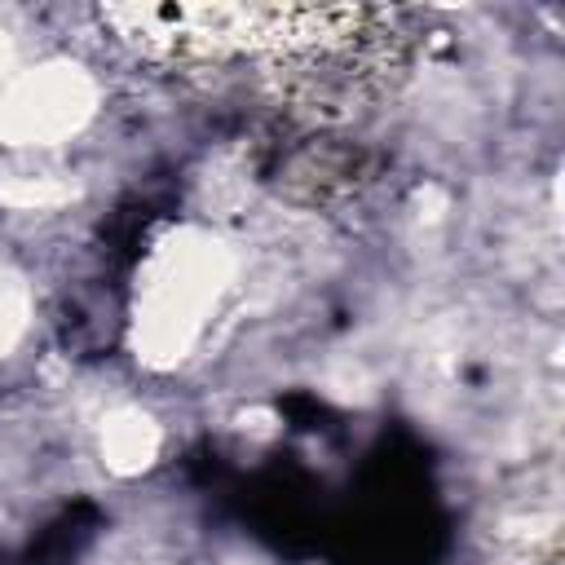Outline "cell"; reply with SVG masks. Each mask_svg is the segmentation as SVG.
Returning a JSON list of instances; mask_svg holds the SVG:
<instances>
[{
  "mask_svg": "<svg viewBox=\"0 0 565 565\" xmlns=\"http://www.w3.org/2000/svg\"><path fill=\"white\" fill-rule=\"evenodd\" d=\"M234 274L230 247L207 230H172L146 260L132 305V349L146 366H177L203 335Z\"/></svg>",
  "mask_w": 565,
  "mask_h": 565,
  "instance_id": "1",
  "label": "cell"
},
{
  "mask_svg": "<svg viewBox=\"0 0 565 565\" xmlns=\"http://www.w3.org/2000/svg\"><path fill=\"white\" fill-rule=\"evenodd\" d=\"M97 110V84L75 62H44L22 71L0 93L4 146H53L75 137Z\"/></svg>",
  "mask_w": 565,
  "mask_h": 565,
  "instance_id": "2",
  "label": "cell"
},
{
  "mask_svg": "<svg viewBox=\"0 0 565 565\" xmlns=\"http://www.w3.org/2000/svg\"><path fill=\"white\" fill-rule=\"evenodd\" d=\"M154 455H159V424H154L146 411L119 406V411H110V415L102 419V459H106L115 472L132 477V472L150 468Z\"/></svg>",
  "mask_w": 565,
  "mask_h": 565,
  "instance_id": "3",
  "label": "cell"
},
{
  "mask_svg": "<svg viewBox=\"0 0 565 565\" xmlns=\"http://www.w3.org/2000/svg\"><path fill=\"white\" fill-rule=\"evenodd\" d=\"M75 194H79V190H75L71 181L49 177V172H40V177H9V181H0V203H4V207H18V212H49V207L71 203Z\"/></svg>",
  "mask_w": 565,
  "mask_h": 565,
  "instance_id": "4",
  "label": "cell"
},
{
  "mask_svg": "<svg viewBox=\"0 0 565 565\" xmlns=\"http://www.w3.org/2000/svg\"><path fill=\"white\" fill-rule=\"evenodd\" d=\"M26 327V287L13 274H0V358L18 344Z\"/></svg>",
  "mask_w": 565,
  "mask_h": 565,
  "instance_id": "5",
  "label": "cell"
},
{
  "mask_svg": "<svg viewBox=\"0 0 565 565\" xmlns=\"http://www.w3.org/2000/svg\"><path fill=\"white\" fill-rule=\"evenodd\" d=\"M9 66H13V44H9V35L0 31V79L9 75Z\"/></svg>",
  "mask_w": 565,
  "mask_h": 565,
  "instance_id": "6",
  "label": "cell"
}]
</instances>
